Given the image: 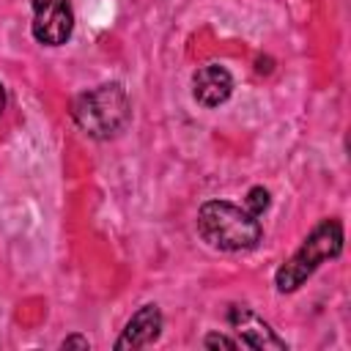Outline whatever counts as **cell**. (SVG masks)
Here are the masks:
<instances>
[{
    "label": "cell",
    "instance_id": "cell-2",
    "mask_svg": "<svg viewBox=\"0 0 351 351\" xmlns=\"http://www.w3.org/2000/svg\"><path fill=\"white\" fill-rule=\"evenodd\" d=\"M343 252V222L335 217L321 219L299 244V250L277 269L274 274V285L280 293H293L296 288H302L321 263L335 261Z\"/></svg>",
    "mask_w": 351,
    "mask_h": 351
},
{
    "label": "cell",
    "instance_id": "cell-3",
    "mask_svg": "<svg viewBox=\"0 0 351 351\" xmlns=\"http://www.w3.org/2000/svg\"><path fill=\"white\" fill-rule=\"evenodd\" d=\"M71 118L74 123L93 140H110L121 134L132 118V104L118 82H104L99 88H90L80 93L71 101Z\"/></svg>",
    "mask_w": 351,
    "mask_h": 351
},
{
    "label": "cell",
    "instance_id": "cell-6",
    "mask_svg": "<svg viewBox=\"0 0 351 351\" xmlns=\"http://www.w3.org/2000/svg\"><path fill=\"white\" fill-rule=\"evenodd\" d=\"M233 93V77L225 66L219 63H206L197 66L192 74V96L203 107H219L230 99Z\"/></svg>",
    "mask_w": 351,
    "mask_h": 351
},
{
    "label": "cell",
    "instance_id": "cell-7",
    "mask_svg": "<svg viewBox=\"0 0 351 351\" xmlns=\"http://www.w3.org/2000/svg\"><path fill=\"white\" fill-rule=\"evenodd\" d=\"M159 335H162V310H159V304H143L126 321L121 337L115 340V351L145 348V346L156 343Z\"/></svg>",
    "mask_w": 351,
    "mask_h": 351
},
{
    "label": "cell",
    "instance_id": "cell-4",
    "mask_svg": "<svg viewBox=\"0 0 351 351\" xmlns=\"http://www.w3.org/2000/svg\"><path fill=\"white\" fill-rule=\"evenodd\" d=\"M33 8V38L44 47H60L71 38L74 14L69 0H30Z\"/></svg>",
    "mask_w": 351,
    "mask_h": 351
},
{
    "label": "cell",
    "instance_id": "cell-9",
    "mask_svg": "<svg viewBox=\"0 0 351 351\" xmlns=\"http://www.w3.org/2000/svg\"><path fill=\"white\" fill-rule=\"evenodd\" d=\"M203 346L206 348H239V340H233L228 335H219V332H208L203 337Z\"/></svg>",
    "mask_w": 351,
    "mask_h": 351
},
{
    "label": "cell",
    "instance_id": "cell-1",
    "mask_svg": "<svg viewBox=\"0 0 351 351\" xmlns=\"http://www.w3.org/2000/svg\"><path fill=\"white\" fill-rule=\"evenodd\" d=\"M197 233L222 252H244L263 239L261 219L230 200H206L197 208Z\"/></svg>",
    "mask_w": 351,
    "mask_h": 351
},
{
    "label": "cell",
    "instance_id": "cell-8",
    "mask_svg": "<svg viewBox=\"0 0 351 351\" xmlns=\"http://www.w3.org/2000/svg\"><path fill=\"white\" fill-rule=\"evenodd\" d=\"M244 208H247L250 214L261 217V214L269 208V192H266L263 186H252V189L247 192V197H244Z\"/></svg>",
    "mask_w": 351,
    "mask_h": 351
},
{
    "label": "cell",
    "instance_id": "cell-11",
    "mask_svg": "<svg viewBox=\"0 0 351 351\" xmlns=\"http://www.w3.org/2000/svg\"><path fill=\"white\" fill-rule=\"evenodd\" d=\"M3 107H5V90H3V85H0V112H3Z\"/></svg>",
    "mask_w": 351,
    "mask_h": 351
},
{
    "label": "cell",
    "instance_id": "cell-10",
    "mask_svg": "<svg viewBox=\"0 0 351 351\" xmlns=\"http://www.w3.org/2000/svg\"><path fill=\"white\" fill-rule=\"evenodd\" d=\"M60 348H90V343H88V337H82V335H69L63 343H60Z\"/></svg>",
    "mask_w": 351,
    "mask_h": 351
},
{
    "label": "cell",
    "instance_id": "cell-5",
    "mask_svg": "<svg viewBox=\"0 0 351 351\" xmlns=\"http://www.w3.org/2000/svg\"><path fill=\"white\" fill-rule=\"evenodd\" d=\"M228 321H230V326L236 332L239 346H247V348H277V351L288 348V343L258 313H252L244 304H233L230 313H228Z\"/></svg>",
    "mask_w": 351,
    "mask_h": 351
}]
</instances>
